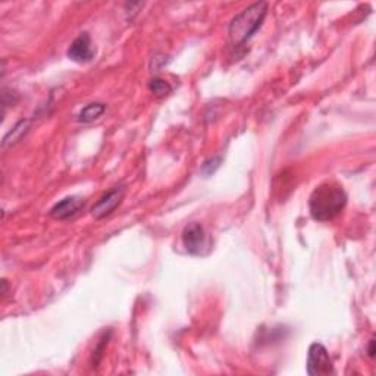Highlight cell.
<instances>
[{"instance_id": "6da1fadb", "label": "cell", "mask_w": 376, "mask_h": 376, "mask_svg": "<svg viewBox=\"0 0 376 376\" xmlns=\"http://www.w3.org/2000/svg\"><path fill=\"white\" fill-rule=\"evenodd\" d=\"M347 204V194L335 183H323L316 187L310 199V215L314 221L328 222L335 219Z\"/></svg>"}, {"instance_id": "7a4b0ae2", "label": "cell", "mask_w": 376, "mask_h": 376, "mask_svg": "<svg viewBox=\"0 0 376 376\" xmlns=\"http://www.w3.org/2000/svg\"><path fill=\"white\" fill-rule=\"evenodd\" d=\"M266 12H268V3L259 2L250 5L249 8L243 9L240 14H237L231 19L228 27L230 44L237 49L249 42L259 31Z\"/></svg>"}, {"instance_id": "3957f363", "label": "cell", "mask_w": 376, "mask_h": 376, "mask_svg": "<svg viewBox=\"0 0 376 376\" xmlns=\"http://www.w3.org/2000/svg\"><path fill=\"white\" fill-rule=\"evenodd\" d=\"M308 373L310 376H326L334 373L330 353L321 343H313L308 353Z\"/></svg>"}, {"instance_id": "277c9868", "label": "cell", "mask_w": 376, "mask_h": 376, "mask_svg": "<svg viewBox=\"0 0 376 376\" xmlns=\"http://www.w3.org/2000/svg\"><path fill=\"white\" fill-rule=\"evenodd\" d=\"M183 244L185 250L193 256H202L209 249V241L204 228L200 224H188L183 231Z\"/></svg>"}, {"instance_id": "5b68a950", "label": "cell", "mask_w": 376, "mask_h": 376, "mask_svg": "<svg viewBox=\"0 0 376 376\" xmlns=\"http://www.w3.org/2000/svg\"><path fill=\"white\" fill-rule=\"evenodd\" d=\"M126 193L125 185H116L111 188L106 194H103L98 202L92 207V216L94 219H103V217L111 215L118 206H120L124 200Z\"/></svg>"}, {"instance_id": "8992f818", "label": "cell", "mask_w": 376, "mask_h": 376, "mask_svg": "<svg viewBox=\"0 0 376 376\" xmlns=\"http://www.w3.org/2000/svg\"><path fill=\"white\" fill-rule=\"evenodd\" d=\"M66 55L69 59H71V61H74L77 64H87V62L93 61L96 51L93 49L90 36H88L87 33H83L78 36L75 40L71 43V46H69Z\"/></svg>"}, {"instance_id": "52a82bcc", "label": "cell", "mask_w": 376, "mask_h": 376, "mask_svg": "<svg viewBox=\"0 0 376 376\" xmlns=\"http://www.w3.org/2000/svg\"><path fill=\"white\" fill-rule=\"evenodd\" d=\"M84 207V200L80 199V197H65L64 200L57 202L52 209H51V216L55 217V219L64 221L69 219L74 215H77Z\"/></svg>"}, {"instance_id": "ba28073f", "label": "cell", "mask_w": 376, "mask_h": 376, "mask_svg": "<svg viewBox=\"0 0 376 376\" xmlns=\"http://www.w3.org/2000/svg\"><path fill=\"white\" fill-rule=\"evenodd\" d=\"M105 111H106V105H103L100 102H94V103L87 105L80 112V115H78V122L90 124V122L98 120V118L105 113Z\"/></svg>"}, {"instance_id": "9c48e42d", "label": "cell", "mask_w": 376, "mask_h": 376, "mask_svg": "<svg viewBox=\"0 0 376 376\" xmlns=\"http://www.w3.org/2000/svg\"><path fill=\"white\" fill-rule=\"evenodd\" d=\"M28 128H29V121L27 120H23V121H19L11 131H9L5 138H3V143L2 146L3 147H8V146H11V144H15L19 138H21L23 135L27 134L28 131Z\"/></svg>"}, {"instance_id": "30bf717a", "label": "cell", "mask_w": 376, "mask_h": 376, "mask_svg": "<svg viewBox=\"0 0 376 376\" xmlns=\"http://www.w3.org/2000/svg\"><path fill=\"white\" fill-rule=\"evenodd\" d=\"M148 88H150V92L157 97H165L172 92V87L166 81L161 80V78H153L150 84H148Z\"/></svg>"}, {"instance_id": "8fae6325", "label": "cell", "mask_w": 376, "mask_h": 376, "mask_svg": "<svg viewBox=\"0 0 376 376\" xmlns=\"http://www.w3.org/2000/svg\"><path fill=\"white\" fill-rule=\"evenodd\" d=\"M221 162H222V157H219V156H217V157H212V159L206 161V162L203 163V166H202V172H203L204 175H207V176L212 175V174H215V171L217 170V167L221 166Z\"/></svg>"}, {"instance_id": "7c38bea8", "label": "cell", "mask_w": 376, "mask_h": 376, "mask_svg": "<svg viewBox=\"0 0 376 376\" xmlns=\"http://www.w3.org/2000/svg\"><path fill=\"white\" fill-rule=\"evenodd\" d=\"M369 358H375V340H371L369 343Z\"/></svg>"}]
</instances>
